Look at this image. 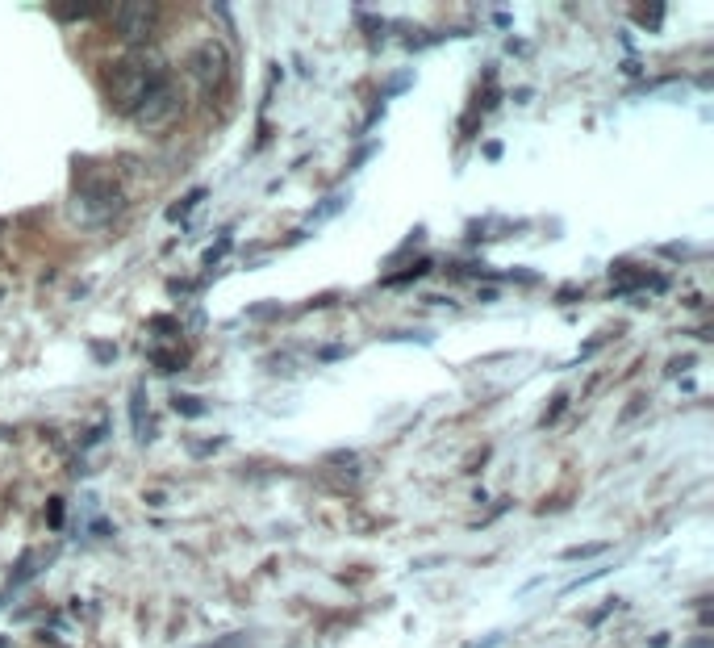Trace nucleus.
I'll return each instance as SVG.
<instances>
[{"label":"nucleus","instance_id":"obj_1","mask_svg":"<svg viewBox=\"0 0 714 648\" xmlns=\"http://www.w3.org/2000/svg\"><path fill=\"white\" fill-rule=\"evenodd\" d=\"M168 76V63H163V55L155 51V46H138V51L122 55L113 67H109V97L117 109H138V101L147 97V92Z\"/></svg>","mask_w":714,"mask_h":648},{"label":"nucleus","instance_id":"obj_2","mask_svg":"<svg viewBox=\"0 0 714 648\" xmlns=\"http://www.w3.org/2000/svg\"><path fill=\"white\" fill-rule=\"evenodd\" d=\"M180 109H184V88H180V80L163 76V80L147 92V97L138 101L134 122H138L142 130H163V126H172V122L180 118Z\"/></svg>","mask_w":714,"mask_h":648},{"label":"nucleus","instance_id":"obj_3","mask_svg":"<svg viewBox=\"0 0 714 648\" xmlns=\"http://www.w3.org/2000/svg\"><path fill=\"white\" fill-rule=\"evenodd\" d=\"M155 21H159V9H155V5H117V9H113V26H117V34L130 42V51L147 46Z\"/></svg>","mask_w":714,"mask_h":648},{"label":"nucleus","instance_id":"obj_4","mask_svg":"<svg viewBox=\"0 0 714 648\" xmlns=\"http://www.w3.org/2000/svg\"><path fill=\"white\" fill-rule=\"evenodd\" d=\"M230 72V59H226V46L222 42H201L193 51V80L201 88H218Z\"/></svg>","mask_w":714,"mask_h":648},{"label":"nucleus","instance_id":"obj_5","mask_svg":"<svg viewBox=\"0 0 714 648\" xmlns=\"http://www.w3.org/2000/svg\"><path fill=\"white\" fill-rule=\"evenodd\" d=\"M92 9H97V5H88V0H84V5H51V13L63 17V21H71V17H88Z\"/></svg>","mask_w":714,"mask_h":648}]
</instances>
